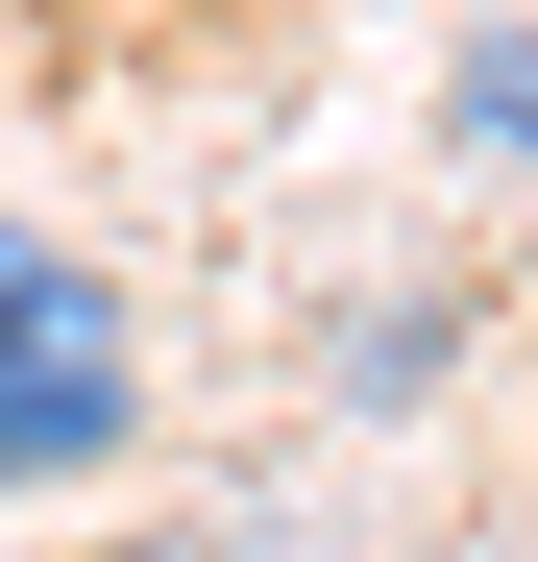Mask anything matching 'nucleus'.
<instances>
[{"instance_id":"1","label":"nucleus","mask_w":538,"mask_h":562,"mask_svg":"<svg viewBox=\"0 0 538 562\" xmlns=\"http://www.w3.org/2000/svg\"><path fill=\"white\" fill-rule=\"evenodd\" d=\"M147 440V318L123 269H74L49 221H0V490H74V464Z\"/></svg>"},{"instance_id":"2","label":"nucleus","mask_w":538,"mask_h":562,"mask_svg":"<svg viewBox=\"0 0 538 562\" xmlns=\"http://www.w3.org/2000/svg\"><path fill=\"white\" fill-rule=\"evenodd\" d=\"M440 123H466L490 171H538V25H466V74H440Z\"/></svg>"}]
</instances>
